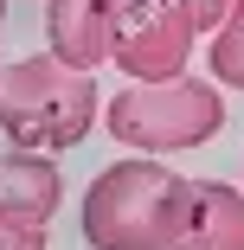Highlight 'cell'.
<instances>
[{
	"label": "cell",
	"mask_w": 244,
	"mask_h": 250,
	"mask_svg": "<svg viewBox=\"0 0 244 250\" xmlns=\"http://www.w3.org/2000/svg\"><path fill=\"white\" fill-rule=\"evenodd\" d=\"M103 128L135 154H186L225 128V96L206 77H161V83H122L103 103Z\"/></svg>",
	"instance_id": "cell-3"
},
{
	"label": "cell",
	"mask_w": 244,
	"mask_h": 250,
	"mask_svg": "<svg viewBox=\"0 0 244 250\" xmlns=\"http://www.w3.org/2000/svg\"><path fill=\"white\" fill-rule=\"evenodd\" d=\"M193 180L161 167L155 154H135L103 167L84 186V244L90 250H174L186 231Z\"/></svg>",
	"instance_id": "cell-1"
},
{
	"label": "cell",
	"mask_w": 244,
	"mask_h": 250,
	"mask_svg": "<svg viewBox=\"0 0 244 250\" xmlns=\"http://www.w3.org/2000/svg\"><path fill=\"white\" fill-rule=\"evenodd\" d=\"M206 64H212L219 90H244V0H231L225 26L206 39Z\"/></svg>",
	"instance_id": "cell-8"
},
{
	"label": "cell",
	"mask_w": 244,
	"mask_h": 250,
	"mask_svg": "<svg viewBox=\"0 0 244 250\" xmlns=\"http://www.w3.org/2000/svg\"><path fill=\"white\" fill-rule=\"evenodd\" d=\"M96 116H103V96H96V77L65 64L58 52H32L20 64L0 71V135L26 154H58V147H77Z\"/></svg>",
	"instance_id": "cell-2"
},
{
	"label": "cell",
	"mask_w": 244,
	"mask_h": 250,
	"mask_svg": "<svg viewBox=\"0 0 244 250\" xmlns=\"http://www.w3.org/2000/svg\"><path fill=\"white\" fill-rule=\"evenodd\" d=\"M122 20H129V0H45V39L77 71H96L116 58Z\"/></svg>",
	"instance_id": "cell-5"
},
{
	"label": "cell",
	"mask_w": 244,
	"mask_h": 250,
	"mask_svg": "<svg viewBox=\"0 0 244 250\" xmlns=\"http://www.w3.org/2000/svg\"><path fill=\"white\" fill-rule=\"evenodd\" d=\"M231 0H129V20L116 39V71L129 83L186 77V58L225 26Z\"/></svg>",
	"instance_id": "cell-4"
},
{
	"label": "cell",
	"mask_w": 244,
	"mask_h": 250,
	"mask_svg": "<svg viewBox=\"0 0 244 250\" xmlns=\"http://www.w3.org/2000/svg\"><path fill=\"white\" fill-rule=\"evenodd\" d=\"M0 250H45V231H39V225H13V218H0Z\"/></svg>",
	"instance_id": "cell-9"
},
{
	"label": "cell",
	"mask_w": 244,
	"mask_h": 250,
	"mask_svg": "<svg viewBox=\"0 0 244 250\" xmlns=\"http://www.w3.org/2000/svg\"><path fill=\"white\" fill-rule=\"evenodd\" d=\"M0 26H7V0H0ZM0 71H7V64H0Z\"/></svg>",
	"instance_id": "cell-10"
},
{
	"label": "cell",
	"mask_w": 244,
	"mask_h": 250,
	"mask_svg": "<svg viewBox=\"0 0 244 250\" xmlns=\"http://www.w3.org/2000/svg\"><path fill=\"white\" fill-rule=\"evenodd\" d=\"M58 206H65V180H58V167L45 154H26V147L0 154V218L45 231Z\"/></svg>",
	"instance_id": "cell-6"
},
{
	"label": "cell",
	"mask_w": 244,
	"mask_h": 250,
	"mask_svg": "<svg viewBox=\"0 0 244 250\" xmlns=\"http://www.w3.org/2000/svg\"><path fill=\"white\" fill-rule=\"evenodd\" d=\"M174 250H244V192L225 180H193L186 231Z\"/></svg>",
	"instance_id": "cell-7"
}]
</instances>
